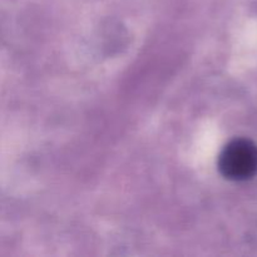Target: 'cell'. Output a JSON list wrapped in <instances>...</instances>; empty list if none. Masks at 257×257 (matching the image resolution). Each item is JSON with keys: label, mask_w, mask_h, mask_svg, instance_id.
I'll return each mask as SVG.
<instances>
[{"label": "cell", "mask_w": 257, "mask_h": 257, "mask_svg": "<svg viewBox=\"0 0 257 257\" xmlns=\"http://www.w3.org/2000/svg\"><path fill=\"white\" fill-rule=\"evenodd\" d=\"M218 168L227 180H250L257 172V146L246 138L231 141L221 152Z\"/></svg>", "instance_id": "obj_1"}]
</instances>
